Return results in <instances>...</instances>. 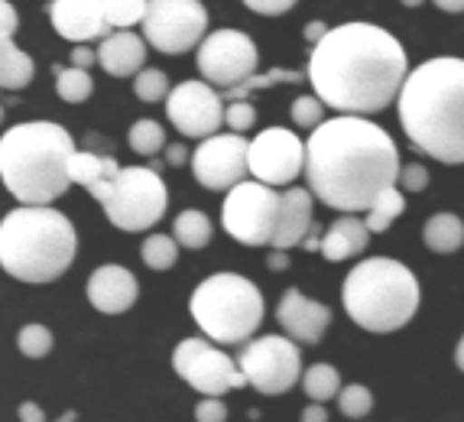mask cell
<instances>
[{"instance_id":"1","label":"cell","mask_w":464,"mask_h":422,"mask_svg":"<svg viewBox=\"0 0 464 422\" xmlns=\"http://www.w3.org/2000/svg\"><path fill=\"white\" fill-rule=\"evenodd\" d=\"M312 92L338 114H380L387 111L410 75L402 43L377 24L351 20L332 26L312 46Z\"/></svg>"},{"instance_id":"2","label":"cell","mask_w":464,"mask_h":422,"mask_svg":"<svg viewBox=\"0 0 464 422\" xmlns=\"http://www.w3.org/2000/svg\"><path fill=\"white\" fill-rule=\"evenodd\" d=\"M400 150L380 123L364 114L322 121L305 143V179L318 201L334 211H367L400 179Z\"/></svg>"},{"instance_id":"3","label":"cell","mask_w":464,"mask_h":422,"mask_svg":"<svg viewBox=\"0 0 464 422\" xmlns=\"http://www.w3.org/2000/svg\"><path fill=\"white\" fill-rule=\"evenodd\" d=\"M400 127L422 156L464 162V59L439 55L406 75L396 98Z\"/></svg>"},{"instance_id":"4","label":"cell","mask_w":464,"mask_h":422,"mask_svg":"<svg viewBox=\"0 0 464 422\" xmlns=\"http://www.w3.org/2000/svg\"><path fill=\"white\" fill-rule=\"evenodd\" d=\"M75 153V140L63 123H16L0 137V179L20 205H53L69 192Z\"/></svg>"},{"instance_id":"5","label":"cell","mask_w":464,"mask_h":422,"mask_svg":"<svg viewBox=\"0 0 464 422\" xmlns=\"http://www.w3.org/2000/svg\"><path fill=\"white\" fill-rule=\"evenodd\" d=\"M78 231L49 205H20L0 221V267L20 283H53L72 267Z\"/></svg>"},{"instance_id":"6","label":"cell","mask_w":464,"mask_h":422,"mask_svg":"<svg viewBox=\"0 0 464 422\" xmlns=\"http://www.w3.org/2000/svg\"><path fill=\"white\" fill-rule=\"evenodd\" d=\"M419 299L422 292L416 273L393 257L361 260L341 286V302L348 319L373 335L406 329L419 312Z\"/></svg>"},{"instance_id":"7","label":"cell","mask_w":464,"mask_h":422,"mask_svg":"<svg viewBox=\"0 0 464 422\" xmlns=\"http://www.w3.org/2000/svg\"><path fill=\"white\" fill-rule=\"evenodd\" d=\"M195 325L218 345H247L264 325V292L240 273H215L195 286L188 299Z\"/></svg>"},{"instance_id":"8","label":"cell","mask_w":464,"mask_h":422,"mask_svg":"<svg viewBox=\"0 0 464 422\" xmlns=\"http://www.w3.org/2000/svg\"><path fill=\"white\" fill-rule=\"evenodd\" d=\"M94 201H101L104 215L114 228L137 234L150 231L163 221L169 208V189L160 179V169L153 166H121L111 182L98 185L92 192Z\"/></svg>"},{"instance_id":"9","label":"cell","mask_w":464,"mask_h":422,"mask_svg":"<svg viewBox=\"0 0 464 422\" xmlns=\"http://www.w3.org/2000/svg\"><path fill=\"white\" fill-rule=\"evenodd\" d=\"M279 211H283V195L276 192V185L244 179L234 189H227V199L221 205V224L237 244L266 247L276 238Z\"/></svg>"},{"instance_id":"10","label":"cell","mask_w":464,"mask_h":422,"mask_svg":"<svg viewBox=\"0 0 464 422\" xmlns=\"http://www.w3.org/2000/svg\"><path fill=\"white\" fill-rule=\"evenodd\" d=\"M225 345L205 338H186L172 351V370L201 397H225L231 390H244L247 377L240 370L237 358L221 351Z\"/></svg>"},{"instance_id":"11","label":"cell","mask_w":464,"mask_h":422,"mask_svg":"<svg viewBox=\"0 0 464 422\" xmlns=\"http://www.w3.org/2000/svg\"><path fill=\"white\" fill-rule=\"evenodd\" d=\"M237 364L244 370V377H247V384L264 393V397L289 393L302 380L299 341L289 335L250 338L247 345H240Z\"/></svg>"},{"instance_id":"12","label":"cell","mask_w":464,"mask_h":422,"mask_svg":"<svg viewBox=\"0 0 464 422\" xmlns=\"http://www.w3.org/2000/svg\"><path fill=\"white\" fill-rule=\"evenodd\" d=\"M208 33V10L201 0H150L143 39L156 53L182 55L201 46Z\"/></svg>"},{"instance_id":"13","label":"cell","mask_w":464,"mask_h":422,"mask_svg":"<svg viewBox=\"0 0 464 422\" xmlns=\"http://www.w3.org/2000/svg\"><path fill=\"white\" fill-rule=\"evenodd\" d=\"M256 59L260 49L256 43L240 30H215L201 39L198 46V72L205 82H211L215 88H234L244 78H250L256 72Z\"/></svg>"},{"instance_id":"14","label":"cell","mask_w":464,"mask_h":422,"mask_svg":"<svg viewBox=\"0 0 464 422\" xmlns=\"http://www.w3.org/2000/svg\"><path fill=\"white\" fill-rule=\"evenodd\" d=\"M250 140L244 133H211L192 153V176L208 192H227L250 176Z\"/></svg>"},{"instance_id":"15","label":"cell","mask_w":464,"mask_h":422,"mask_svg":"<svg viewBox=\"0 0 464 422\" xmlns=\"http://www.w3.org/2000/svg\"><path fill=\"white\" fill-rule=\"evenodd\" d=\"M225 98L211 82H182L166 98V117L186 137L205 140L225 127Z\"/></svg>"},{"instance_id":"16","label":"cell","mask_w":464,"mask_h":422,"mask_svg":"<svg viewBox=\"0 0 464 422\" xmlns=\"http://www.w3.org/2000/svg\"><path fill=\"white\" fill-rule=\"evenodd\" d=\"M250 176L266 185H289L305 172V143L293 131L266 127L250 140Z\"/></svg>"},{"instance_id":"17","label":"cell","mask_w":464,"mask_h":422,"mask_svg":"<svg viewBox=\"0 0 464 422\" xmlns=\"http://www.w3.org/2000/svg\"><path fill=\"white\" fill-rule=\"evenodd\" d=\"M46 14L55 33L69 43H92L114 33L104 16V0H49Z\"/></svg>"},{"instance_id":"18","label":"cell","mask_w":464,"mask_h":422,"mask_svg":"<svg viewBox=\"0 0 464 422\" xmlns=\"http://www.w3.org/2000/svg\"><path fill=\"white\" fill-rule=\"evenodd\" d=\"M276 322L283 325L289 338H295L299 345H318L322 335L328 331L332 325V309L325 302L309 299L302 290H286L283 292V299L276 306Z\"/></svg>"},{"instance_id":"19","label":"cell","mask_w":464,"mask_h":422,"mask_svg":"<svg viewBox=\"0 0 464 422\" xmlns=\"http://www.w3.org/2000/svg\"><path fill=\"white\" fill-rule=\"evenodd\" d=\"M88 302L98 309L101 315H124L133 309L140 296V283L130 270L121 263H104L88 277Z\"/></svg>"},{"instance_id":"20","label":"cell","mask_w":464,"mask_h":422,"mask_svg":"<svg viewBox=\"0 0 464 422\" xmlns=\"http://www.w3.org/2000/svg\"><path fill=\"white\" fill-rule=\"evenodd\" d=\"M147 39L137 36L130 30H114L111 36L101 39V49H98V62L101 69L108 72L111 78H133L140 69H143V62H147Z\"/></svg>"},{"instance_id":"21","label":"cell","mask_w":464,"mask_h":422,"mask_svg":"<svg viewBox=\"0 0 464 422\" xmlns=\"http://www.w3.org/2000/svg\"><path fill=\"white\" fill-rule=\"evenodd\" d=\"M312 199H315L312 189H299V185H289L286 192H283L279 228L270 247L289 250V247H299L305 240V234L312 231Z\"/></svg>"},{"instance_id":"22","label":"cell","mask_w":464,"mask_h":422,"mask_svg":"<svg viewBox=\"0 0 464 422\" xmlns=\"http://www.w3.org/2000/svg\"><path fill=\"white\" fill-rule=\"evenodd\" d=\"M371 244V228H367L364 218L351 215V211H341V218L325 228L322 234V257L328 263H341V260H351V257H361Z\"/></svg>"},{"instance_id":"23","label":"cell","mask_w":464,"mask_h":422,"mask_svg":"<svg viewBox=\"0 0 464 422\" xmlns=\"http://www.w3.org/2000/svg\"><path fill=\"white\" fill-rule=\"evenodd\" d=\"M36 75V62L30 59V53L16 46L14 39L0 43V84L4 92H24L26 84Z\"/></svg>"},{"instance_id":"24","label":"cell","mask_w":464,"mask_h":422,"mask_svg":"<svg viewBox=\"0 0 464 422\" xmlns=\"http://www.w3.org/2000/svg\"><path fill=\"white\" fill-rule=\"evenodd\" d=\"M422 240L432 253H455L464 247V221L451 211H439L422 228Z\"/></svg>"},{"instance_id":"25","label":"cell","mask_w":464,"mask_h":422,"mask_svg":"<svg viewBox=\"0 0 464 422\" xmlns=\"http://www.w3.org/2000/svg\"><path fill=\"white\" fill-rule=\"evenodd\" d=\"M117 160L114 156H101V153H92V150H78L72 156V182L85 185L88 192H94L98 185L111 182L117 176Z\"/></svg>"},{"instance_id":"26","label":"cell","mask_w":464,"mask_h":422,"mask_svg":"<svg viewBox=\"0 0 464 422\" xmlns=\"http://www.w3.org/2000/svg\"><path fill=\"white\" fill-rule=\"evenodd\" d=\"M402 211H406V192H402L400 185H390V189H383V192L371 201L364 221H367V228H371V234H387Z\"/></svg>"},{"instance_id":"27","label":"cell","mask_w":464,"mask_h":422,"mask_svg":"<svg viewBox=\"0 0 464 422\" xmlns=\"http://www.w3.org/2000/svg\"><path fill=\"white\" fill-rule=\"evenodd\" d=\"M172 234H176V240L186 247V250H201V247L211 244V221L198 208H186V211L172 221Z\"/></svg>"},{"instance_id":"28","label":"cell","mask_w":464,"mask_h":422,"mask_svg":"<svg viewBox=\"0 0 464 422\" xmlns=\"http://www.w3.org/2000/svg\"><path fill=\"white\" fill-rule=\"evenodd\" d=\"M55 75V92L65 104H82V101L92 98L94 92V78L88 75V69H78V65H53Z\"/></svg>"},{"instance_id":"29","label":"cell","mask_w":464,"mask_h":422,"mask_svg":"<svg viewBox=\"0 0 464 422\" xmlns=\"http://www.w3.org/2000/svg\"><path fill=\"white\" fill-rule=\"evenodd\" d=\"M302 390H305V397H309V399H315V403L338 399L341 374L332 368V364H312V368L302 374Z\"/></svg>"},{"instance_id":"30","label":"cell","mask_w":464,"mask_h":422,"mask_svg":"<svg viewBox=\"0 0 464 422\" xmlns=\"http://www.w3.org/2000/svg\"><path fill=\"white\" fill-rule=\"evenodd\" d=\"M179 240L176 234H150L147 240H143V247H140V257H143V263H147L150 270H156V273H163V270H172L179 260Z\"/></svg>"},{"instance_id":"31","label":"cell","mask_w":464,"mask_h":422,"mask_svg":"<svg viewBox=\"0 0 464 422\" xmlns=\"http://www.w3.org/2000/svg\"><path fill=\"white\" fill-rule=\"evenodd\" d=\"M127 143H130V150L133 153H140V156H160L166 150V131L160 127L156 121H150V117H143V121H137L130 127V133H127Z\"/></svg>"},{"instance_id":"32","label":"cell","mask_w":464,"mask_h":422,"mask_svg":"<svg viewBox=\"0 0 464 422\" xmlns=\"http://www.w3.org/2000/svg\"><path fill=\"white\" fill-rule=\"evenodd\" d=\"M150 0H104V16L114 30H130V26H143Z\"/></svg>"},{"instance_id":"33","label":"cell","mask_w":464,"mask_h":422,"mask_svg":"<svg viewBox=\"0 0 464 422\" xmlns=\"http://www.w3.org/2000/svg\"><path fill=\"white\" fill-rule=\"evenodd\" d=\"M169 78H166L163 69H140L133 75V94H137L143 104H156V101L169 98Z\"/></svg>"},{"instance_id":"34","label":"cell","mask_w":464,"mask_h":422,"mask_svg":"<svg viewBox=\"0 0 464 422\" xmlns=\"http://www.w3.org/2000/svg\"><path fill=\"white\" fill-rule=\"evenodd\" d=\"M338 409H341V416H344V419H364V416H371V409H373V393L367 390L364 384L341 387Z\"/></svg>"},{"instance_id":"35","label":"cell","mask_w":464,"mask_h":422,"mask_svg":"<svg viewBox=\"0 0 464 422\" xmlns=\"http://www.w3.org/2000/svg\"><path fill=\"white\" fill-rule=\"evenodd\" d=\"M53 331L46 329V325H39V322H33V325H24L20 329V335H16V348H20V354H26V358H46L49 351H53Z\"/></svg>"},{"instance_id":"36","label":"cell","mask_w":464,"mask_h":422,"mask_svg":"<svg viewBox=\"0 0 464 422\" xmlns=\"http://www.w3.org/2000/svg\"><path fill=\"white\" fill-rule=\"evenodd\" d=\"M325 108L328 104L318 94H299L293 101V123L302 131H315L318 123L325 121Z\"/></svg>"},{"instance_id":"37","label":"cell","mask_w":464,"mask_h":422,"mask_svg":"<svg viewBox=\"0 0 464 422\" xmlns=\"http://www.w3.org/2000/svg\"><path fill=\"white\" fill-rule=\"evenodd\" d=\"M225 123L231 127L234 133H244V131H250L256 123V108L250 104L247 98H237V101H231L227 104V111H225Z\"/></svg>"},{"instance_id":"38","label":"cell","mask_w":464,"mask_h":422,"mask_svg":"<svg viewBox=\"0 0 464 422\" xmlns=\"http://www.w3.org/2000/svg\"><path fill=\"white\" fill-rule=\"evenodd\" d=\"M396 185H400L406 195H416V192H426L429 185V169L422 166V162H406V166H400V179H396Z\"/></svg>"},{"instance_id":"39","label":"cell","mask_w":464,"mask_h":422,"mask_svg":"<svg viewBox=\"0 0 464 422\" xmlns=\"http://www.w3.org/2000/svg\"><path fill=\"white\" fill-rule=\"evenodd\" d=\"M195 419L198 422H225L227 419V407L221 397H201L198 407H195Z\"/></svg>"},{"instance_id":"40","label":"cell","mask_w":464,"mask_h":422,"mask_svg":"<svg viewBox=\"0 0 464 422\" xmlns=\"http://www.w3.org/2000/svg\"><path fill=\"white\" fill-rule=\"evenodd\" d=\"M295 4H299V0H244V7L260 16H283V14H289Z\"/></svg>"},{"instance_id":"41","label":"cell","mask_w":464,"mask_h":422,"mask_svg":"<svg viewBox=\"0 0 464 422\" xmlns=\"http://www.w3.org/2000/svg\"><path fill=\"white\" fill-rule=\"evenodd\" d=\"M0 14H4V26H0V36H4V39H14L16 26H20V16H16V7L10 4V0H4V4H0Z\"/></svg>"},{"instance_id":"42","label":"cell","mask_w":464,"mask_h":422,"mask_svg":"<svg viewBox=\"0 0 464 422\" xmlns=\"http://www.w3.org/2000/svg\"><path fill=\"white\" fill-rule=\"evenodd\" d=\"M94 62H98V49H88L85 43H75V49H72V65H78V69H92Z\"/></svg>"},{"instance_id":"43","label":"cell","mask_w":464,"mask_h":422,"mask_svg":"<svg viewBox=\"0 0 464 422\" xmlns=\"http://www.w3.org/2000/svg\"><path fill=\"white\" fill-rule=\"evenodd\" d=\"M16 416H20L24 422H43V419H46V413H43V407H39V403H20Z\"/></svg>"},{"instance_id":"44","label":"cell","mask_w":464,"mask_h":422,"mask_svg":"<svg viewBox=\"0 0 464 422\" xmlns=\"http://www.w3.org/2000/svg\"><path fill=\"white\" fill-rule=\"evenodd\" d=\"M325 419H328L325 403H315V399H312L309 407L302 409V422H325Z\"/></svg>"},{"instance_id":"45","label":"cell","mask_w":464,"mask_h":422,"mask_svg":"<svg viewBox=\"0 0 464 422\" xmlns=\"http://www.w3.org/2000/svg\"><path fill=\"white\" fill-rule=\"evenodd\" d=\"M328 30H332V26H325V24H322V20H312V24L305 26V30H302V36H305V43H312V46H315L318 39L325 36Z\"/></svg>"},{"instance_id":"46","label":"cell","mask_w":464,"mask_h":422,"mask_svg":"<svg viewBox=\"0 0 464 422\" xmlns=\"http://www.w3.org/2000/svg\"><path fill=\"white\" fill-rule=\"evenodd\" d=\"M188 160V153H186V146H179V143H169L166 146V166H182V162Z\"/></svg>"},{"instance_id":"47","label":"cell","mask_w":464,"mask_h":422,"mask_svg":"<svg viewBox=\"0 0 464 422\" xmlns=\"http://www.w3.org/2000/svg\"><path fill=\"white\" fill-rule=\"evenodd\" d=\"M266 267L273 270V273H279V270H289V257H286V250H276L273 247V253L266 257Z\"/></svg>"},{"instance_id":"48","label":"cell","mask_w":464,"mask_h":422,"mask_svg":"<svg viewBox=\"0 0 464 422\" xmlns=\"http://www.w3.org/2000/svg\"><path fill=\"white\" fill-rule=\"evenodd\" d=\"M432 4L445 14H464V0H432Z\"/></svg>"},{"instance_id":"49","label":"cell","mask_w":464,"mask_h":422,"mask_svg":"<svg viewBox=\"0 0 464 422\" xmlns=\"http://www.w3.org/2000/svg\"><path fill=\"white\" fill-rule=\"evenodd\" d=\"M455 364H458V370L464 374V335H461V341H458V348H455Z\"/></svg>"},{"instance_id":"50","label":"cell","mask_w":464,"mask_h":422,"mask_svg":"<svg viewBox=\"0 0 464 422\" xmlns=\"http://www.w3.org/2000/svg\"><path fill=\"white\" fill-rule=\"evenodd\" d=\"M402 7H422V4H426V0H400Z\"/></svg>"},{"instance_id":"51","label":"cell","mask_w":464,"mask_h":422,"mask_svg":"<svg viewBox=\"0 0 464 422\" xmlns=\"http://www.w3.org/2000/svg\"><path fill=\"white\" fill-rule=\"evenodd\" d=\"M59 419H63V422H72V419H78V413H75V409H69V413H63Z\"/></svg>"}]
</instances>
